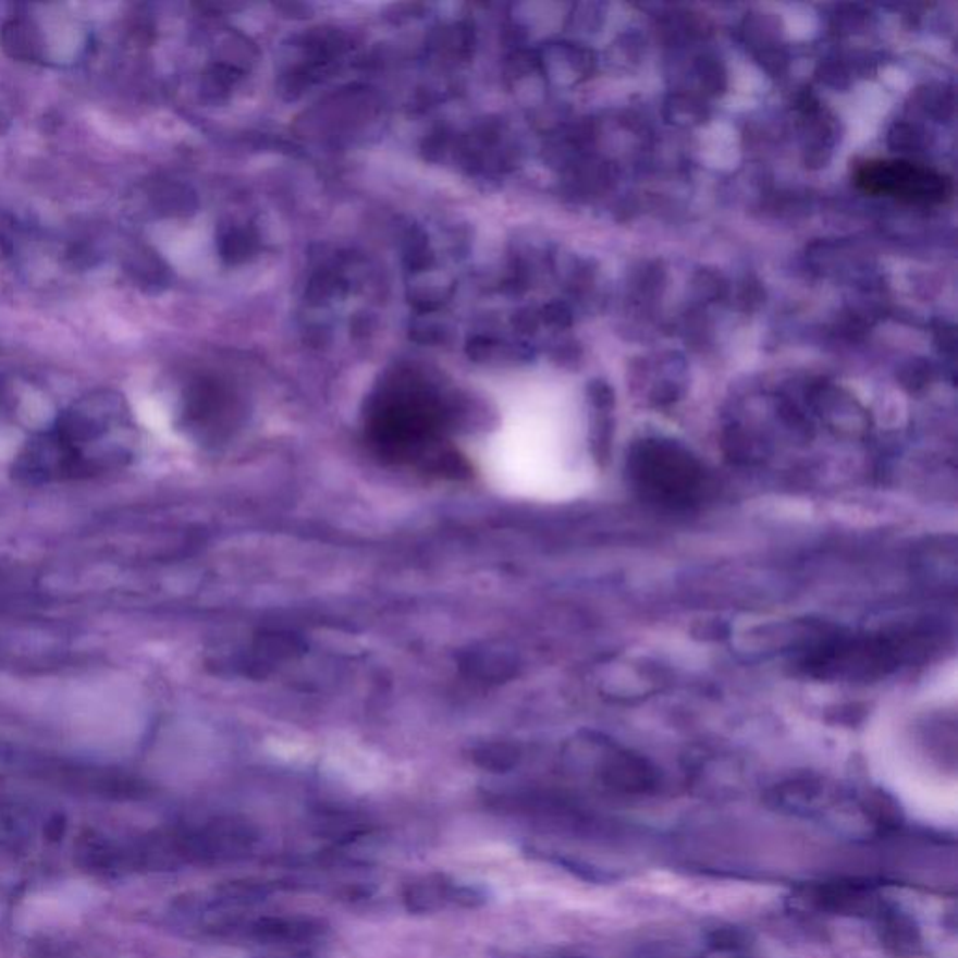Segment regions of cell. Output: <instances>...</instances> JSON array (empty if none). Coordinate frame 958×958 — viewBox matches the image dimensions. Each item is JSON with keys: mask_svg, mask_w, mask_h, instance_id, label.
<instances>
[{"mask_svg": "<svg viewBox=\"0 0 958 958\" xmlns=\"http://www.w3.org/2000/svg\"><path fill=\"white\" fill-rule=\"evenodd\" d=\"M874 919L880 944L884 945L885 951L895 958L918 957L923 949V938L918 921L910 913L902 912L895 906L884 905Z\"/></svg>", "mask_w": 958, "mask_h": 958, "instance_id": "cell-4", "label": "cell"}, {"mask_svg": "<svg viewBox=\"0 0 958 958\" xmlns=\"http://www.w3.org/2000/svg\"><path fill=\"white\" fill-rule=\"evenodd\" d=\"M2 46L10 57L25 62L44 59V36L33 20L14 17L2 28Z\"/></svg>", "mask_w": 958, "mask_h": 958, "instance_id": "cell-7", "label": "cell"}, {"mask_svg": "<svg viewBox=\"0 0 958 958\" xmlns=\"http://www.w3.org/2000/svg\"><path fill=\"white\" fill-rule=\"evenodd\" d=\"M247 929L249 936L262 944H304L324 931L319 921L307 918H262Z\"/></svg>", "mask_w": 958, "mask_h": 958, "instance_id": "cell-5", "label": "cell"}, {"mask_svg": "<svg viewBox=\"0 0 958 958\" xmlns=\"http://www.w3.org/2000/svg\"><path fill=\"white\" fill-rule=\"evenodd\" d=\"M863 192L884 195L910 205H938L949 199L951 182L944 174L910 161H867L856 171Z\"/></svg>", "mask_w": 958, "mask_h": 958, "instance_id": "cell-2", "label": "cell"}, {"mask_svg": "<svg viewBox=\"0 0 958 958\" xmlns=\"http://www.w3.org/2000/svg\"><path fill=\"white\" fill-rule=\"evenodd\" d=\"M132 433L126 403L116 393H93L27 442L14 463L15 479L49 486L114 472L134 459Z\"/></svg>", "mask_w": 958, "mask_h": 958, "instance_id": "cell-1", "label": "cell"}, {"mask_svg": "<svg viewBox=\"0 0 958 958\" xmlns=\"http://www.w3.org/2000/svg\"><path fill=\"white\" fill-rule=\"evenodd\" d=\"M286 958H317L315 955H311L309 951H299L294 953V955H288Z\"/></svg>", "mask_w": 958, "mask_h": 958, "instance_id": "cell-9", "label": "cell"}, {"mask_svg": "<svg viewBox=\"0 0 958 958\" xmlns=\"http://www.w3.org/2000/svg\"><path fill=\"white\" fill-rule=\"evenodd\" d=\"M572 958H580V957H572Z\"/></svg>", "mask_w": 958, "mask_h": 958, "instance_id": "cell-10", "label": "cell"}, {"mask_svg": "<svg viewBox=\"0 0 958 958\" xmlns=\"http://www.w3.org/2000/svg\"><path fill=\"white\" fill-rule=\"evenodd\" d=\"M807 902L816 910L840 916H876L884 902L871 885L858 882H832L812 887Z\"/></svg>", "mask_w": 958, "mask_h": 958, "instance_id": "cell-3", "label": "cell"}, {"mask_svg": "<svg viewBox=\"0 0 958 958\" xmlns=\"http://www.w3.org/2000/svg\"><path fill=\"white\" fill-rule=\"evenodd\" d=\"M455 887L446 876L433 874L426 879L414 880L403 889V902L406 910L413 913H431L453 902Z\"/></svg>", "mask_w": 958, "mask_h": 958, "instance_id": "cell-6", "label": "cell"}, {"mask_svg": "<svg viewBox=\"0 0 958 958\" xmlns=\"http://www.w3.org/2000/svg\"><path fill=\"white\" fill-rule=\"evenodd\" d=\"M710 945L718 951H736L746 945V936L738 929H717L710 936Z\"/></svg>", "mask_w": 958, "mask_h": 958, "instance_id": "cell-8", "label": "cell"}]
</instances>
